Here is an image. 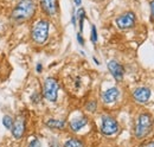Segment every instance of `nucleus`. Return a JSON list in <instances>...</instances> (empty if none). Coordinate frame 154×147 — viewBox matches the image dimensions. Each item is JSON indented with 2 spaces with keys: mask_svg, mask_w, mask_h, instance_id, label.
Here are the masks:
<instances>
[{
  "mask_svg": "<svg viewBox=\"0 0 154 147\" xmlns=\"http://www.w3.org/2000/svg\"><path fill=\"white\" fill-rule=\"evenodd\" d=\"M36 13V4L33 0H20L11 12V20L21 24L32 18Z\"/></svg>",
  "mask_w": 154,
  "mask_h": 147,
  "instance_id": "nucleus-1",
  "label": "nucleus"
},
{
  "mask_svg": "<svg viewBox=\"0 0 154 147\" xmlns=\"http://www.w3.org/2000/svg\"><path fill=\"white\" fill-rule=\"evenodd\" d=\"M49 29H50V24L46 19L38 20L32 27V32H31L32 40L37 44H44L49 37Z\"/></svg>",
  "mask_w": 154,
  "mask_h": 147,
  "instance_id": "nucleus-2",
  "label": "nucleus"
},
{
  "mask_svg": "<svg viewBox=\"0 0 154 147\" xmlns=\"http://www.w3.org/2000/svg\"><path fill=\"white\" fill-rule=\"evenodd\" d=\"M153 126V120L149 114H141L135 125V136L137 139H142L148 135Z\"/></svg>",
  "mask_w": 154,
  "mask_h": 147,
  "instance_id": "nucleus-3",
  "label": "nucleus"
},
{
  "mask_svg": "<svg viewBox=\"0 0 154 147\" xmlns=\"http://www.w3.org/2000/svg\"><path fill=\"white\" fill-rule=\"evenodd\" d=\"M59 90V84L54 77H48L44 81V87H43V96L50 101V102H56Z\"/></svg>",
  "mask_w": 154,
  "mask_h": 147,
  "instance_id": "nucleus-4",
  "label": "nucleus"
},
{
  "mask_svg": "<svg viewBox=\"0 0 154 147\" xmlns=\"http://www.w3.org/2000/svg\"><path fill=\"white\" fill-rule=\"evenodd\" d=\"M101 132L106 136L114 135L119 132V124L115 119L108 114H104L102 116V125H101Z\"/></svg>",
  "mask_w": 154,
  "mask_h": 147,
  "instance_id": "nucleus-5",
  "label": "nucleus"
},
{
  "mask_svg": "<svg viewBox=\"0 0 154 147\" xmlns=\"http://www.w3.org/2000/svg\"><path fill=\"white\" fill-rule=\"evenodd\" d=\"M116 25L119 29L121 30H128V29H132L135 25V21H136V17L133 12H126L123 14H121L120 17L116 18Z\"/></svg>",
  "mask_w": 154,
  "mask_h": 147,
  "instance_id": "nucleus-6",
  "label": "nucleus"
},
{
  "mask_svg": "<svg viewBox=\"0 0 154 147\" xmlns=\"http://www.w3.org/2000/svg\"><path fill=\"white\" fill-rule=\"evenodd\" d=\"M12 135L14 139H20L25 133V119L23 115H18L12 125Z\"/></svg>",
  "mask_w": 154,
  "mask_h": 147,
  "instance_id": "nucleus-7",
  "label": "nucleus"
},
{
  "mask_svg": "<svg viewBox=\"0 0 154 147\" xmlns=\"http://www.w3.org/2000/svg\"><path fill=\"white\" fill-rule=\"evenodd\" d=\"M42 11L46 16H55L58 11V1L57 0H39Z\"/></svg>",
  "mask_w": 154,
  "mask_h": 147,
  "instance_id": "nucleus-8",
  "label": "nucleus"
},
{
  "mask_svg": "<svg viewBox=\"0 0 154 147\" xmlns=\"http://www.w3.org/2000/svg\"><path fill=\"white\" fill-rule=\"evenodd\" d=\"M107 67H108L109 73L113 75V77L115 78L116 81H122L123 75H125V69H123V67L119 62L110 61V62H108V65Z\"/></svg>",
  "mask_w": 154,
  "mask_h": 147,
  "instance_id": "nucleus-9",
  "label": "nucleus"
},
{
  "mask_svg": "<svg viewBox=\"0 0 154 147\" xmlns=\"http://www.w3.org/2000/svg\"><path fill=\"white\" fill-rule=\"evenodd\" d=\"M151 89L149 88H146V87H141V88H137L133 92V99H134L136 102L139 103H145L149 100L151 97Z\"/></svg>",
  "mask_w": 154,
  "mask_h": 147,
  "instance_id": "nucleus-10",
  "label": "nucleus"
},
{
  "mask_svg": "<svg viewBox=\"0 0 154 147\" xmlns=\"http://www.w3.org/2000/svg\"><path fill=\"white\" fill-rule=\"evenodd\" d=\"M119 95H120V92H119L117 88H115V87L109 88L108 90H106L102 94V101L104 103H113L117 100Z\"/></svg>",
  "mask_w": 154,
  "mask_h": 147,
  "instance_id": "nucleus-11",
  "label": "nucleus"
},
{
  "mask_svg": "<svg viewBox=\"0 0 154 147\" xmlns=\"http://www.w3.org/2000/svg\"><path fill=\"white\" fill-rule=\"evenodd\" d=\"M87 124H88V119H87L85 116H78V117H75L74 120H71V121H70L69 126H70L71 130H74V132H78L79 129L83 128Z\"/></svg>",
  "mask_w": 154,
  "mask_h": 147,
  "instance_id": "nucleus-12",
  "label": "nucleus"
},
{
  "mask_svg": "<svg viewBox=\"0 0 154 147\" xmlns=\"http://www.w3.org/2000/svg\"><path fill=\"white\" fill-rule=\"evenodd\" d=\"M46 126L50 127V128L54 129H63L65 127V122L62 121V120H55V119H51L46 122Z\"/></svg>",
  "mask_w": 154,
  "mask_h": 147,
  "instance_id": "nucleus-13",
  "label": "nucleus"
},
{
  "mask_svg": "<svg viewBox=\"0 0 154 147\" xmlns=\"http://www.w3.org/2000/svg\"><path fill=\"white\" fill-rule=\"evenodd\" d=\"M63 147H84V144L78 139H69L65 141Z\"/></svg>",
  "mask_w": 154,
  "mask_h": 147,
  "instance_id": "nucleus-14",
  "label": "nucleus"
},
{
  "mask_svg": "<svg viewBox=\"0 0 154 147\" xmlns=\"http://www.w3.org/2000/svg\"><path fill=\"white\" fill-rule=\"evenodd\" d=\"M84 18H85V11L84 8H79L77 11V19L79 21V31H83V23H84Z\"/></svg>",
  "mask_w": 154,
  "mask_h": 147,
  "instance_id": "nucleus-15",
  "label": "nucleus"
},
{
  "mask_svg": "<svg viewBox=\"0 0 154 147\" xmlns=\"http://www.w3.org/2000/svg\"><path fill=\"white\" fill-rule=\"evenodd\" d=\"M2 125H4L5 128L11 129L12 128V125H13V119L11 116H8V115H5L2 117Z\"/></svg>",
  "mask_w": 154,
  "mask_h": 147,
  "instance_id": "nucleus-16",
  "label": "nucleus"
},
{
  "mask_svg": "<svg viewBox=\"0 0 154 147\" xmlns=\"http://www.w3.org/2000/svg\"><path fill=\"white\" fill-rule=\"evenodd\" d=\"M90 39H91V42H93L94 44H96V42H97V30H96V26H95V25H93V26H91V36H90Z\"/></svg>",
  "mask_w": 154,
  "mask_h": 147,
  "instance_id": "nucleus-17",
  "label": "nucleus"
},
{
  "mask_svg": "<svg viewBox=\"0 0 154 147\" xmlns=\"http://www.w3.org/2000/svg\"><path fill=\"white\" fill-rule=\"evenodd\" d=\"M96 102L95 101H90V102H88L87 103V106H85V108H87V110H89L90 113H94L95 110H96Z\"/></svg>",
  "mask_w": 154,
  "mask_h": 147,
  "instance_id": "nucleus-18",
  "label": "nucleus"
},
{
  "mask_svg": "<svg viewBox=\"0 0 154 147\" xmlns=\"http://www.w3.org/2000/svg\"><path fill=\"white\" fill-rule=\"evenodd\" d=\"M27 147H40V141H39L38 139H33V140L29 144Z\"/></svg>",
  "mask_w": 154,
  "mask_h": 147,
  "instance_id": "nucleus-19",
  "label": "nucleus"
},
{
  "mask_svg": "<svg viewBox=\"0 0 154 147\" xmlns=\"http://www.w3.org/2000/svg\"><path fill=\"white\" fill-rule=\"evenodd\" d=\"M77 42L83 46L84 45V39H83V37H82V35L81 33H77Z\"/></svg>",
  "mask_w": 154,
  "mask_h": 147,
  "instance_id": "nucleus-20",
  "label": "nucleus"
},
{
  "mask_svg": "<svg viewBox=\"0 0 154 147\" xmlns=\"http://www.w3.org/2000/svg\"><path fill=\"white\" fill-rule=\"evenodd\" d=\"M151 16H152V19L154 20V0L151 1Z\"/></svg>",
  "mask_w": 154,
  "mask_h": 147,
  "instance_id": "nucleus-21",
  "label": "nucleus"
},
{
  "mask_svg": "<svg viewBox=\"0 0 154 147\" xmlns=\"http://www.w3.org/2000/svg\"><path fill=\"white\" fill-rule=\"evenodd\" d=\"M39 99H40V97H39L38 94H33V95H32V101H33V102H36V103L39 102Z\"/></svg>",
  "mask_w": 154,
  "mask_h": 147,
  "instance_id": "nucleus-22",
  "label": "nucleus"
},
{
  "mask_svg": "<svg viewBox=\"0 0 154 147\" xmlns=\"http://www.w3.org/2000/svg\"><path fill=\"white\" fill-rule=\"evenodd\" d=\"M36 70H37V73H42L43 68H42V64H40V63H38V64H37V69H36Z\"/></svg>",
  "mask_w": 154,
  "mask_h": 147,
  "instance_id": "nucleus-23",
  "label": "nucleus"
},
{
  "mask_svg": "<svg viewBox=\"0 0 154 147\" xmlns=\"http://www.w3.org/2000/svg\"><path fill=\"white\" fill-rule=\"evenodd\" d=\"M142 147H154V141H153V142H148V144L143 145Z\"/></svg>",
  "mask_w": 154,
  "mask_h": 147,
  "instance_id": "nucleus-24",
  "label": "nucleus"
},
{
  "mask_svg": "<svg viewBox=\"0 0 154 147\" xmlns=\"http://www.w3.org/2000/svg\"><path fill=\"white\" fill-rule=\"evenodd\" d=\"M74 2H75V5H77V6H81L82 0H74Z\"/></svg>",
  "mask_w": 154,
  "mask_h": 147,
  "instance_id": "nucleus-25",
  "label": "nucleus"
}]
</instances>
